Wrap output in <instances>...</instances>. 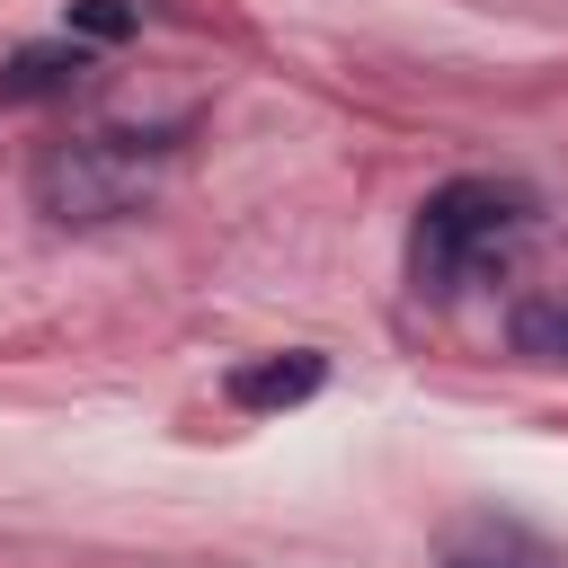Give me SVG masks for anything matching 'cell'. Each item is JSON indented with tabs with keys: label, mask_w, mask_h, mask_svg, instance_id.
I'll list each match as a JSON object with an SVG mask.
<instances>
[{
	"label": "cell",
	"mask_w": 568,
	"mask_h": 568,
	"mask_svg": "<svg viewBox=\"0 0 568 568\" xmlns=\"http://www.w3.org/2000/svg\"><path fill=\"white\" fill-rule=\"evenodd\" d=\"M524 222H532V195H524L515 178H444V186L417 204V222H408V284L435 293V302L470 293V284L506 257V240H515Z\"/></svg>",
	"instance_id": "6da1fadb"
},
{
	"label": "cell",
	"mask_w": 568,
	"mask_h": 568,
	"mask_svg": "<svg viewBox=\"0 0 568 568\" xmlns=\"http://www.w3.org/2000/svg\"><path fill=\"white\" fill-rule=\"evenodd\" d=\"M178 133H80V142H53L36 160V204L53 222H115V213H142V195L160 186Z\"/></svg>",
	"instance_id": "7a4b0ae2"
},
{
	"label": "cell",
	"mask_w": 568,
	"mask_h": 568,
	"mask_svg": "<svg viewBox=\"0 0 568 568\" xmlns=\"http://www.w3.org/2000/svg\"><path fill=\"white\" fill-rule=\"evenodd\" d=\"M435 568H568V550H559L541 524H524V515H506V506H479V515L444 524Z\"/></svg>",
	"instance_id": "3957f363"
},
{
	"label": "cell",
	"mask_w": 568,
	"mask_h": 568,
	"mask_svg": "<svg viewBox=\"0 0 568 568\" xmlns=\"http://www.w3.org/2000/svg\"><path fill=\"white\" fill-rule=\"evenodd\" d=\"M328 382V355H311V346H284V355H266V364H240L222 390H231V408H302L311 390Z\"/></svg>",
	"instance_id": "277c9868"
},
{
	"label": "cell",
	"mask_w": 568,
	"mask_h": 568,
	"mask_svg": "<svg viewBox=\"0 0 568 568\" xmlns=\"http://www.w3.org/2000/svg\"><path fill=\"white\" fill-rule=\"evenodd\" d=\"M80 71H89V44H80V36H62V44H27V53H9L0 98H62Z\"/></svg>",
	"instance_id": "5b68a950"
},
{
	"label": "cell",
	"mask_w": 568,
	"mask_h": 568,
	"mask_svg": "<svg viewBox=\"0 0 568 568\" xmlns=\"http://www.w3.org/2000/svg\"><path fill=\"white\" fill-rule=\"evenodd\" d=\"M515 346L541 355V364H568V302H532V311H515Z\"/></svg>",
	"instance_id": "8992f818"
},
{
	"label": "cell",
	"mask_w": 568,
	"mask_h": 568,
	"mask_svg": "<svg viewBox=\"0 0 568 568\" xmlns=\"http://www.w3.org/2000/svg\"><path fill=\"white\" fill-rule=\"evenodd\" d=\"M62 36H80V44H115V36H133V0H71Z\"/></svg>",
	"instance_id": "52a82bcc"
}]
</instances>
